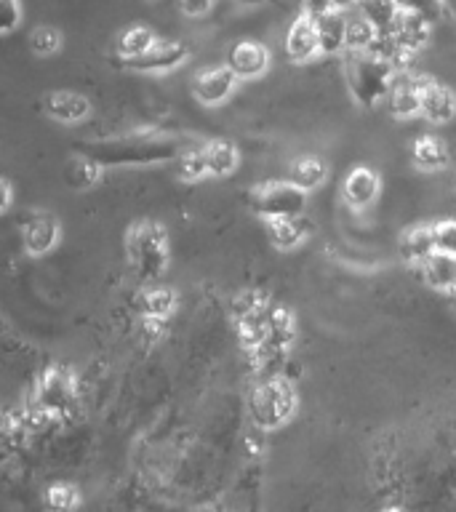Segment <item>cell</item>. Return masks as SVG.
Instances as JSON below:
<instances>
[{
	"instance_id": "cell-37",
	"label": "cell",
	"mask_w": 456,
	"mask_h": 512,
	"mask_svg": "<svg viewBox=\"0 0 456 512\" xmlns=\"http://www.w3.org/2000/svg\"><path fill=\"white\" fill-rule=\"evenodd\" d=\"M304 16H310V19H320L328 11H334V3L331 0H302Z\"/></svg>"
},
{
	"instance_id": "cell-40",
	"label": "cell",
	"mask_w": 456,
	"mask_h": 512,
	"mask_svg": "<svg viewBox=\"0 0 456 512\" xmlns=\"http://www.w3.org/2000/svg\"><path fill=\"white\" fill-rule=\"evenodd\" d=\"M243 3H270V0H243Z\"/></svg>"
},
{
	"instance_id": "cell-12",
	"label": "cell",
	"mask_w": 456,
	"mask_h": 512,
	"mask_svg": "<svg viewBox=\"0 0 456 512\" xmlns=\"http://www.w3.org/2000/svg\"><path fill=\"white\" fill-rule=\"evenodd\" d=\"M390 110L395 118H414L422 112V78L398 72L390 88Z\"/></svg>"
},
{
	"instance_id": "cell-43",
	"label": "cell",
	"mask_w": 456,
	"mask_h": 512,
	"mask_svg": "<svg viewBox=\"0 0 456 512\" xmlns=\"http://www.w3.org/2000/svg\"><path fill=\"white\" fill-rule=\"evenodd\" d=\"M152 3H158V0H152Z\"/></svg>"
},
{
	"instance_id": "cell-24",
	"label": "cell",
	"mask_w": 456,
	"mask_h": 512,
	"mask_svg": "<svg viewBox=\"0 0 456 512\" xmlns=\"http://www.w3.org/2000/svg\"><path fill=\"white\" fill-rule=\"evenodd\" d=\"M411 152H414L416 166L424 171H440L448 166V150L438 136H419Z\"/></svg>"
},
{
	"instance_id": "cell-31",
	"label": "cell",
	"mask_w": 456,
	"mask_h": 512,
	"mask_svg": "<svg viewBox=\"0 0 456 512\" xmlns=\"http://www.w3.org/2000/svg\"><path fill=\"white\" fill-rule=\"evenodd\" d=\"M62 46V32L56 30V27H35L30 35V48L35 51L38 56H48V54H56Z\"/></svg>"
},
{
	"instance_id": "cell-17",
	"label": "cell",
	"mask_w": 456,
	"mask_h": 512,
	"mask_svg": "<svg viewBox=\"0 0 456 512\" xmlns=\"http://www.w3.org/2000/svg\"><path fill=\"white\" fill-rule=\"evenodd\" d=\"M430 27L432 24L419 14H411V11H400L398 22L392 27V38L398 40L400 48H406L408 54H416L419 48L427 46L430 40Z\"/></svg>"
},
{
	"instance_id": "cell-8",
	"label": "cell",
	"mask_w": 456,
	"mask_h": 512,
	"mask_svg": "<svg viewBox=\"0 0 456 512\" xmlns=\"http://www.w3.org/2000/svg\"><path fill=\"white\" fill-rule=\"evenodd\" d=\"M187 46H184L182 40H158L155 46L142 54L139 59H131L128 67H134L139 72H166V70H176L179 64L187 62Z\"/></svg>"
},
{
	"instance_id": "cell-33",
	"label": "cell",
	"mask_w": 456,
	"mask_h": 512,
	"mask_svg": "<svg viewBox=\"0 0 456 512\" xmlns=\"http://www.w3.org/2000/svg\"><path fill=\"white\" fill-rule=\"evenodd\" d=\"M78 491L72 486H64V483H56V486L48 488L46 494V507L51 512H72L78 507Z\"/></svg>"
},
{
	"instance_id": "cell-10",
	"label": "cell",
	"mask_w": 456,
	"mask_h": 512,
	"mask_svg": "<svg viewBox=\"0 0 456 512\" xmlns=\"http://www.w3.org/2000/svg\"><path fill=\"white\" fill-rule=\"evenodd\" d=\"M59 222H56L54 216L43 211V214H35L27 219L22 230V238H24V248H27V254L32 256H43L48 254L51 248L59 243Z\"/></svg>"
},
{
	"instance_id": "cell-23",
	"label": "cell",
	"mask_w": 456,
	"mask_h": 512,
	"mask_svg": "<svg viewBox=\"0 0 456 512\" xmlns=\"http://www.w3.org/2000/svg\"><path fill=\"white\" fill-rule=\"evenodd\" d=\"M358 8L382 35H390L400 16L398 0H358Z\"/></svg>"
},
{
	"instance_id": "cell-16",
	"label": "cell",
	"mask_w": 456,
	"mask_h": 512,
	"mask_svg": "<svg viewBox=\"0 0 456 512\" xmlns=\"http://www.w3.org/2000/svg\"><path fill=\"white\" fill-rule=\"evenodd\" d=\"M400 254L408 264H427L432 256L438 254V246H435V230L432 224H416L408 232H403V240H400Z\"/></svg>"
},
{
	"instance_id": "cell-22",
	"label": "cell",
	"mask_w": 456,
	"mask_h": 512,
	"mask_svg": "<svg viewBox=\"0 0 456 512\" xmlns=\"http://www.w3.org/2000/svg\"><path fill=\"white\" fill-rule=\"evenodd\" d=\"M424 280L435 291H448L451 294L456 288V256L438 251L430 262L424 264Z\"/></svg>"
},
{
	"instance_id": "cell-19",
	"label": "cell",
	"mask_w": 456,
	"mask_h": 512,
	"mask_svg": "<svg viewBox=\"0 0 456 512\" xmlns=\"http://www.w3.org/2000/svg\"><path fill=\"white\" fill-rule=\"evenodd\" d=\"M315 30H318L320 54H339L347 48V19L342 11H328L320 19H315Z\"/></svg>"
},
{
	"instance_id": "cell-38",
	"label": "cell",
	"mask_w": 456,
	"mask_h": 512,
	"mask_svg": "<svg viewBox=\"0 0 456 512\" xmlns=\"http://www.w3.org/2000/svg\"><path fill=\"white\" fill-rule=\"evenodd\" d=\"M11 200H14V190H11V182L8 179H3V211H8L11 208Z\"/></svg>"
},
{
	"instance_id": "cell-25",
	"label": "cell",
	"mask_w": 456,
	"mask_h": 512,
	"mask_svg": "<svg viewBox=\"0 0 456 512\" xmlns=\"http://www.w3.org/2000/svg\"><path fill=\"white\" fill-rule=\"evenodd\" d=\"M323 179H326V163L318 158L296 160V163H291V171H288V182L296 184L304 192L318 190Z\"/></svg>"
},
{
	"instance_id": "cell-39",
	"label": "cell",
	"mask_w": 456,
	"mask_h": 512,
	"mask_svg": "<svg viewBox=\"0 0 456 512\" xmlns=\"http://www.w3.org/2000/svg\"><path fill=\"white\" fill-rule=\"evenodd\" d=\"M331 3H334L336 11H347V8L358 6V0H331Z\"/></svg>"
},
{
	"instance_id": "cell-27",
	"label": "cell",
	"mask_w": 456,
	"mask_h": 512,
	"mask_svg": "<svg viewBox=\"0 0 456 512\" xmlns=\"http://www.w3.org/2000/svg\"><path fill=\"white\" fill-rule=\"evenodd\" d=\"M155 43H158V38L147 27H128L118 40V54L131 62V59H139L142 54H147Z\"/></svg>"
},
{
	"instance_id": "cell-11",
	"label": "cell",
	"mask_w": 456,
	"mask_h": 512,
	"mask_svg": "<svg viewBox=\"0 0 456 512\" xmlns=\"http://www.w3.org/2000/svg\"><path fill=\"white\" fill-rule=\"evenodd\" d=\"M267 64H270V51L254 40H243L227 56V67L238 75V80L259 78L267 70Z\"/></svg>"
},
{
	"instance_id": "cell-7",
	"label": "cell",
	"mask_w": 456,
	"mask_h": 512,
	"mask_svg": "<svg viewBox=\"0 0 456 512\" xmlns=\"http://www.w3.org/2000/svg\"><path fill=\"white\" fill-rule=\"evenodd\" d=\"M235 86H238V75L230 67H208V70H200L192 80L195 99L208 107L222 104L235 91Z\"/></svg>"
},
{
	"instance_id": "cell-29",
	"label": "cell",
	"mask_w": 456,
	"mask_h": 512,
	"mask_svg": "<svg viewBox=\"0 0 456 512\" xmlns=\"http://www.w3.org/2000/svg\"><path fill=\"white\" fill-rule=\"evenodd\" d=\"M174 304V291H168V288H152V291L144 294L142 312L147 315V320H163L174 312Z\"/></svg>"
},
{
	"instance_id": "cell-32",
	"label": "cell",
	"mask_w": 456,
	"mask_h": 512,
	"mask_svg": "<svg viewBox=\"0 0 456 512\" xmlns=\"http://www.w3.org/2000/svg\"><path fill=\"white\" fill-rule=\"evenodd\" d=\"M398 6L400 11L424 16L430 24L440 22L446 16V0H398Z\"/></svg>"
},
{
	"instance_id": "cell-26",
	"label": "cell",
	"mask_w": 456,
	"mask_h": 512,
	"mask_svg": "<svg viewBox=\"0 0 456 512\" xmlns=\"http://www.w3.org/2000/svg\"><path fill=\"white\" fill-rule=\"evenodd\" d=\"M206 160H208V174L211 176H230L238 168V150L235 144L216 139V142L206 144Z\"/></svg>"
},
{
	"instance_id": "cell-4",
	"label": "cell",
	"mask_w": 456,
	"mask_h": 512,
	"mask_svg": "<svg viewBox=\"0 0 456 512\" xmlns=\"http://www.w3.org/2000/svg\"><path fill=\"white\" fill-rule=\"evenodd\" d=\"M296 392L286 379H267L251 392V419L262 430H275L294 416Z\"/></svg>"
},
{
	"instance_id": "cell-18",
	"label": "cell",
	"mask_w": 456,
	"mask_h": 512,
	"mask_svg": "<svg viewBox=\"0 0 456 512\" xmlns=\"http://www.w3.org/2000/svg\"><path fill=\"white\" fill-rule=\"evenodd\" d=\"M296 339V323L294 315L283 307L278 310H270V320H267V336H264V344L259 352H267V355H278L286 347H291V342Z\"/></svg>"
},
{
	"instance_id": "cell-13",
	"label": "cell",
	"mask_w": 456,
	"mask_h": 512,
	"mask_svg": "<svg viewBox=\"0 0 456 512\" xmlns=\"http://www.w3.org/2000/svg\"><path fill=\"white\" fill-rule=\"evenodd\" d=\"M320 51L318 30H315V19L310 16H299L286 32V54L291 62H310L312 56Z\"/></svg>"
},
{
	"instance_id": "cell-3",
	"label": "cell",
	"mask_w": 456,
	"mask_h": 512,
	"mask_svg": "<svg viewBox=\"0 0 456 512\" xmlns=\"http://www.w3.org/2000/svg\"><path fill=\"white\" fill-rule=\"evenodd\" d=\"M126 254L142 283L158 280L168 267L166 230L158 222H136L126 232Z\"/></svg>"
},
{
	"instance_id": "cell-30",
	"label": "cell",
	"mask_w": 456,
	"mask_h": 512,
	"mask_svg": "<svg viewBox=\"0 0 456 512\" xmlns=\"http://www.w3.org/2000/svg\"><path fill=\"white\" fill-rule=\"evenodd\" d=\"M179 176L184 182H200L203 176H208L206 147H187L179 155Z\"/></svg>"
},
{
	"instance_id": "cell-34",
	"label": "cell",
	"mask_w": 456,
	"mask_h": 512,
	"mask_svg": "<svg viewBox=\"0 0 456 512\" xmlns=\"http://www.w3.org/2000/svg\"><path fill=\"white\" fill-rule=\"evenodd\" d=\"M432 230H435L438 251L456 256V219H443V222L432 224Z\"/></svg>"
},
{
	"instance_id": "cell-36",
	"label": "cell",
	"mask_w": 456,
	"mask_h": 512,
	"mask_svg": "<svg viewBox=\"0 0 456 512\" xmlns=\"http://www.w3.org/2000/svg\"><path fill=\"white\" fill-rule=\"evenodd\" d=\"M214 3L216 0H179V8L187 16H206L214 8Z\"/></svg>"
},
{
	"instance_id": "cell-14",
	"label": "cell",
	"mask_w": 456,
	"mask_h": 512,
	"mask_svg": "<svg viewBox=\"0 0 456 512\" xmlns=\"http://www.w3.org/2000/svg\"><path fill=\"white\" fill-rule=\"evenodd\" d=\"M342 195L344 200H347V206L363 211V208L371 206L376 200V195H379V176L366 166L352 168L350 174H347V179H344Z\"/></svg>"
},
{
	"instance_id": "cell-20",
	"label": "cell",
	"mask_w": 456,
	"mask_h": 512,
	"mask_svg": "<svg viewBox=\"0 0 456 512\" xmlns=\"http://www.w3.org/2000/svg\"><path fill=\"white\" fill-rule=\"evenodd\" d=\"M99 176H102V166L88 155H72L64 166V182L75 192L91 190L99 182Z\"/></svg>"
},
{
	"instance_id": "cell-28",
	"label": "cell",
	"mask_w": 456,
	"mask_h": 512,
	"mask_svg": "<svg viewBox=\"0 0 456 512\" xmlns=\"http://www.w3.org/2000/svg\"><path fill=\"white\" fill-rule=\"evenodd\" d=\"M379 38V30L363 14L347 19V51H368Z\"/></svg>"
},
{
	"instance_id": "cell-15",
	"label": "cell",
	"mask_w": 456,
	"mask_h": 512,
	"mask_svg": "<svg viewBox=\"0 0 456 512\" xmlns=\"http://www.w3.org/2000/svg\"><path fill=\"white\" fill-rule=\"evenodd\" d=\"M43 110L59 123H80L83 118H88L91 102L75 91H54L43 99Z\"/></svg>"
},
{
	"instance_id": "cell-42",
	"label": "cell",
	"mask_w": 456,
	"mask_h": 512,
	"mask_svg": "<svg viewBox=\"0 0 456 512\" xmlns=\"http://www.w3.org/2000/svg\"><path fill=\"white\" fill-rule=\"evenodd\" d=\"M382 512H398V510H382Z\"/></svg>"
},
{
	"instance_id": "cell-1",
	"label": "cell",
	"mask_w": 456,
	"mask_h": 512,
	"mask_svg": "<svg viewBox=\"0 0 456 512\" xmlns=\"http://www.w3.org/2000/svg\"><path fill=\"white\" fill-rule=\"evenodd\" d=\"M187 150V142L179 136L160 134H128L99 139L83 144V155L94 158L99 166H126V163H163L179 158Z\"/></svg>"
},
{
	"instance_id": "cell-9",
	"label": "cell",
	"mask_w": 456,
	"mask_h": 512,
	"mask_svg": "<svg viewBox=\"0 0 456 512\" xmlns=\"http://www.w3.org/2000/svg\"><path fill=\"white\" fill-rule=\"evenodd\" d=\"M422 115L440 126L456 115V94L432 78H422Z\"/></svg>"
},
{
	"instance_id": "cell-21",
	"label": "cell",
	"mask_w": 456,
	"mask_h": 512,
	"mask_svg": "<svg viewBox=\"0 0 456 512\" xmlns=\"http://www.w3.org/2000/svg\"><path fill=\"white\" fill-rule=\"evenodd\" d=\"M267 230H270L272 246L278 251H291L307 235V224H304L302 216H291V219H272V222H267Z\"/></svg>"
},
{
	"instance_id": "cell-6",
	"label": "cell",
	"mask_w": 456,
	"mask_h": 512,
	"mask_svg": "<svg viewBox=\"0 0 456 512\" xmlns=\"http://www.w3.org/2000/svg\"><path fill=\"white\" fill-rule=\"evenodd\" d=\"M35 400H38V411L43 416H59L70 411V406L75 403V376L70 368H48L46 374L40 376Z\"/></svg>"
},
{
	"instance_id": "cell-35",
	"label": "cell",
	"mask_w": 456,
	"mask_h": 512,
	"mask_svg": "<svg viewBox=\"0 0 456 512\" xmlns=\"http://www.w3.org/2000/svg\"><path fill=\"white\" fill-rule=\"evenodd\" d=\"M22 22V6L19 0H0V32L11 35Z\"/></svg>"
},
{
	"instance_id": "cell-41",
	"label": "cell",
	"mask_w": 456,
	"mask_h": 512,
	"mask_svg": "<svg viewBox=\"0 0 456 512\" xmlns=\"http://www.w3.org/2000/svg\"><path fill=\"white\" fill-rule=\"evenodd\" d=\"M451 304H454V307H456V288H454V291H451Z\"/></svg>"
},
{
	"instance_id": "cell-5",
	"label": "cell",
	"mask_w": 456,
	"mask_h": 512,
	"mask_svg": "<svg viewBox=\"0 0 456 512\" xmlns=\"http://www.w3.org/2000/svg\"><path fill=\"white\" fill-rule=\"evenodd\" d=\"M307 195L310 192L299 190L291 182H264L251 190L248 195V206L267 222L272 219H291V216H302L307 206Z\"/></svg>"
},
{
	"instance_id": "cell-2",
	"label": "cell",
	"mask_w": 456,
	"mask_h": 512,
	"mask_svg": "<svg viewBox=\"0 0 456 512\" xmlns=\"http://www.w3.org/2000/svg\"><path fill=\"white\" fill-rule=\"evenodd\" d=\"M398 72L395 64L384 62L371 51H347L344 56V80H347L355 102L363 107H376L384 96H390Z\"/></svg>"
}]
</instances>
